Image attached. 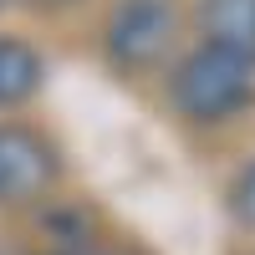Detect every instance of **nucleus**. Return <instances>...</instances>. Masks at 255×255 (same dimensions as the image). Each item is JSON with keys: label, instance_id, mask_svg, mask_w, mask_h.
I'll use <instances>...</instances> for the list:
<instances>
[{"label": "nucleus", "instance_id": "f257e3e1", "mask_svg": "<svg viewBox=\"0 0 255 255\" xmlns=\"http://www.w3.org/2000/svg\"><path fill=\"white\" fill-rule=\"evenodd\" d=\"M250 97H255V61L215 46V41H199L174 72V102L194 123H225Z\"/></svg>", "mask_w": 255, "mask_h": 255}, {"label": "nucleus", "instance_id": "f03ea898", "mask_svg": "<svg viewBox=\"0 0 255 255\" xmlns=\"http://www.w3.org/2000/svg\"><path fill=\"white\" fill-rule=\"evenodd\" d=\"M179 5L174 0H113L108 15V56L123 72H153L174 46Z\"/></svg>", "mask_w": 255, "mask_h": 255}, {"label": "nucleus", "instance_id": "7ed1b4c3", "mask_svg": "<svg viewBox=\"0 0 255 255\" xmlns=\"http://www.w3.org/2000/svg\"><path fill=\"white\" fill-rule=\"evenodd\" d=\"M51 179H56L51 143L20 123H0V204L36 199Z\"/></svg>", "mask_w": 255, "mask_h": 255}, {"label": "nucleus", "instance_id": "20e7f679", "mask_svg": "<svg viewBox=\"0 0 255 255\" xmlns=\"http://www.w3.org/2000/svg\"><path fill=\"white\" fill-rule=\"evenodd\" d=\"M199 36L255 61V0H199Z\"/></svg>", "mask_w": 255, "mask_h": 255}, {"label": "nucleus", "instance_id": "39448f33", "mask_svg": "<svg viewBox=\"0 0 255 255\" xmlns=\"http://www.w3.org/2000/svg\"><path fill=\"white\" fill-rule=\"evenodd\" d=\"M36 87H41V56L26 46V41L0 36V108L31 102Z\"/></svg>", "mask_w": 255, "mask_h": 255}, {"label": "nucleus", "instance_id": "423d86ee", "mask_svg": "<svg viewBox=\"0 0 255 255\" xmlns=\"http://www.w3.org/2000/svg\"><path fill=\"white\" fill-rule=\"evenodd\" d=\"M230 209L255 230V163H245L240 174H235V184H230Z\"/></svg>", "mask_w": 255, "mask_h": 255}, {"label": "nucleus", "instance_id": "0eeeda50", "mask_svg": "<svg viewBox=\"0 0 255 255\" xmlns=\"http://www.w3.org/2000/svg\"><path fill=\"white\" fill-rule=\"evenodd\" d=\"M67 255H118V250H102V245H77V250H67Z\"/></svg>", "mask_w": 255, "mask_h": 255}, {"label": "nucleus", "instance_id": "6e6552de", "mask_svg": "<svg viewBox=\"0 0 255 255\" xmlns=\"http://www.w3.org/2000/svg\"><path fill=\"white\" fill-rule=\"evenodd\" d=\"M26 5H67V0H26Z\"/></svg>", "mask_w": 255, "mask_h": 255}]
</instances>
